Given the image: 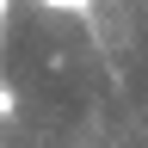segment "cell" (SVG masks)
<instances>
[{"label": "cell", "mask_w": 148, "mask_h": 148, "mask_svg": "<svg viewBox=\"0 0 148 148\" xmlns=\"http://www.w3.org/2000/svg\"><path fill=\"white\" fill-rule=\"evenodd\" d=\"M37 6H49V12H86L92 0H37Z\"/></svg>", "instance_id": "6da1fadb"}]
</instances>
